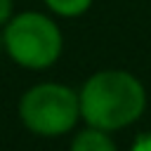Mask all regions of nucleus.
I'll return each instance as SVG.
<instances>
[{"mask_svg":"<svg viewBox=\"0 0 151 151\" xmlns=\"http://www.w3.org/2000/svg\"><path fill=\"white\" fill-rule=\"evenodd\" d=\"M80 118L99 130L113 132L132 125L146 109V90L137 76L120 68L97 71L78 92Z\"/></svg>","mask_w":151,"mask_h":151,"instance_id":"1","label":"nucleus"},{"mask_svg":"<svg viewBox=\"0 0 151 151\" xmlns=\"http://www.w3.org/2000/svg\"><path fill=\"white\" fill-rule=\"evenodd\" d=\"M2 45L9 59L24 68H47L61 57L64 38L54 19L40 12L12 14L2 31Z\"/></svg>","mask_w":151,"mask_h":151,"instance_id":"2","label":"nucleus"},{"mask_svg":"<svg viewBox=\"0 0 151 151\" xmlns=\"http://www.w3.org/2000/svg\"><path fill=\"white\" fill-rule=\"evenodd\" d=\"M19 116L33 134H66L80 118L78 92L61 83H38L24 92L19 101Z\"/></svg>","mask_w":151,"mask_h":151,"instance_id":"3","label":"nucleus"},{"mask_svg":"<svg viewBox=\"0 0 151 151\" xmlns=\"http://www.w3.org/2000/svg\"><path fill=\"white\" fill-rule=\"evenodd\" d=\"M71 151H118L116 149V142L109 137L106 130H99V127H85L80 130L73 142H71Z\"/></svg>","mask_w":151,"mask_h":151,"instance_id":"4","label":"nucleus"},{"mask_svg":"<svg viewBox=\"0 0 151 151\" xmlns=\"http://www.w3.org/2000/svg\"><path fill=\"white\" fill-rule=\"evenodd\" d=\"M45 5L59 17H80L90 9L92 0H45Z\"/></svg>","mask_w":151,"mask_h":151,"instance_id":"5","label":"nucleus"},{"mask_svg":"<svg viewBox=\"0 0 151 151\" xmlns=\"http://www.w3.org/2000/svg\"><path fill=\"white\" fill-rule=\"evenodd\" d=\"M12 19V0H0V26Z\"/></svg>","mask_w":151,"mask_h":151,"instance_id":"6","label":"nucleus"},{"mask_svg":"<svg viewBox=\"0 0 151 151\" xmlns=\"http://www.w3.org/2000/svg\"><path fill=\"white\" fill-rule=\"evenodd\" d=\"M132 151H151V134H142V137H137Z\"/></svg>","mask_w":151,"mask_h":151,"instance_id":"7","label":"nucleus"}]
</instances>
